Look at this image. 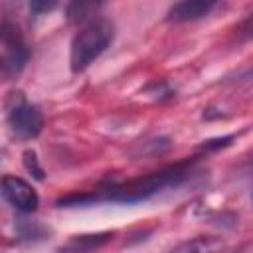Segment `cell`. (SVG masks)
Listing matches in <instances>:
<instances>
[{"mask_svg": "<svg viewBox=\"0 0 253 253\" xmlns=\"http://www.w3.org/2000/svg\"><path fill=\"white\" fill-rule=\"evenodd\" d=\"M198 156L194 158H184L178 160L176 164L164 166L156 172L128 178V180H117V182H107L101 184L99 188H93L89 192H75L61 196L55 206L57 208H75V206H91V204H101V202H113V204H138L146 202L168 188H180L186 184L194 172H196Z\"/></svg>", "mask_w": 253, "mask_h": 253, "instance_id": "1", "label": "cell"}, {"mask_svg": "<svg viewBox=\"0 0 253 253\" xmlns=\"http://www.w3.org/2000/svg\"><path fill=\"white\" fill-rule=\"evenodd\" d=\"M103 8V4L99 2H71L65 6V16L71 24H79V22H91L93 18H97L95 14Z\"/></svg>", "mask_w": 253, "mask_h": 253, "instance_id": "9", "label": "cell"}, {"mask_svg": "<svg viewBox=\"0 0 253 253\" xmlns=\"http://www.w3.org/2000/svg\"><path fill=\"white\" fill-rule=\"evenodd\" d=\"M223 85H245V83H253V63L251 65H245L229 75H225L221 79Z\"/></svg>", "mask_w": 253, "mask_h": 253, "instance_id": "13", "label": "cell"}, {"mask_svg": "<svg viewBox=\"0 0 253 253\" xmlns=\"http://www.w3.org/2000/svg\"><path fill=\"white\" fill-rule=\"evenodd\" d=\"M215 2L211 0H182L176 2L168 8L166 12V20L174 22V24H186V22H196L202 20L206 16L211 14V10H215Z\"/></svg>", "mask_w": 253, "mask_h": 253, "instance_id": "6", "label": "cell"}, {"mask_svg": "<svg viewBox=\"0 0 253 253\" xmlns=\"http://www.w3.org/2000/svg\"><path fill=\"white\" fill-rule=\"evenodd\" d=\"M170 146H172V142L168 136H156V138H148V140L140 142L138 146H134L130 150V154L134 158H156V156L168 152Z\"/></svg>", "mask_w": 253, "mask_h": 253, "instance_id": "10", "label": "cell"}, {"mask_svg": "<svg viewBox=\"0 0 253 253\" xmlns=\"http://www.w3.org/2000/svg\"><path fill=\"white\" fill-rule=\"evenodd\" d=\"M235 38L239 42H249L253 40V12L235 28Z\"/></svg>", "mask_w": 253, "mask_h": 253, "instance_id": "16", "label": "cell"}, {"mask_svg": "<svg viewBox=\"0 0 253 253\" xmlns=\"http://www.w3.org/2000/svg\"><path fill=\"white\" fill-rule=\"evenodd\" d=\"M22 160H24V166H26V170L36 178V180H43L45 178V172H43V168L40 166V158H38V154H36V150H26L24 154H22Z\"/></svg>", "mask_w": 253, "mask_h": 253, "instance_id": "14", "label": "cell"}, {"mask_svg": "<svg viewBox=\"0 0 253 253\" xmlns=\"http://www.w3.org/2000/svg\"><path fill=\"white\" fill-rule=\"evenodd\" d=\"M235 138V134H225V136H217V138H210V140H204L200 144V150H206V152H213V150H219V148H225L231 144V140Z\"/></svg>", "mask_w": 253, "mask_h": 253, "instance_id": "15", "label": "cell"}, {"mask_svg": "<svg viewBox=\"0 0 253 253\" xmlns=\"http://www.w3.org/2000/svg\"><path fill=\"white\" fill-rule=\"evenodd\" d=\"M223 251H225V239L215 235H198L178 243L166 253H223Z\"/></svg>", "mask_w": 253, "mask_h": 253, "instance_id": "8", "label": "cell"}, {"mask_svg": "<svg viewBox=\"0 0 253 253\" xmlns=\"http://www.w3.org/2000/svg\"><path fill=\"white\" fill-rule=\"evenodd\" d=\"M57 8V2H32L30 4V12L34 16H42V14H47L51 10Z\"/></svg>", "mask_w": 253, "mask_h": 253, "instance_id": "17", "label": "cell"}, {"mask_svg": "<svg viewBox=\"0 0 253 253\" xmlns=\"http://www.w3.org/2000/svg\"><path fill=\"white\" fill-rule=\"evenodd\" d=\"M0 49H2V59H0V67H2V75L6 79H14L18 77L26 63L30 61V47L18 28V24H14L10 18H2L0 24Z\"/></svg>", "mask_w": 253, "mask_h": 253, "instance_id": "4", "label": "cell"}, {"mask_svg": "<svg viewBox=\"0 0 253 253\" xmlns=\"http://www.w3.org/2000/svg\"><path fill=\"white\" fill-rule=\"evenodd\" d=\"M146 93L158 101V103H164V101H170L176 97V91L166 83V81H152L148 87H146Z\"/></svg>", "mask_w": 253, "mask_h": 253, "instance_id": "12", "label": "cell"}, {"mask_svg": "<svg viewBox=\"0 0 253 253\" xmlns=\"http://www.w3.org/2000/svg\"><path fill=\"white\" fill-rule=\"evenodd\" d=\"M115 237V231H97V233H81L71 235L57 253H95L103 249L107 243H111Z\"/></svg>", "mask_w": 253, "mask_h": 253, "instance_id": "7", "label": "cell"}, {"mask_svg": "<svg viewBox=\"0 0 253 253\" xmlns=\"http://www.w3.org/2000/svg\"><path fill=\"white\" fill-rule=\"evenodd\" d=\"M49 235V229L42 225L40 221H30V219H18L16 221V239L18 241H42Z\"/></svg>", "mask_w": 253, "mask_h": 253, "instance_id": "11", "label": "cell"}, {"mask_svg": "<svg viewBox=\"0 0 253 253\" xmlns=\"http://www.w3.org/2000/svg\"><path fill=\"white\" fill-rule=\"evenodd\" d=\"M6 125L10 134L20 140H32L43 130V115L38 105L30 103L22 91H10L4 103Z\"/></svg>", "mask_w": 253, "mask_h": 253, "instance_id": "3", "label": "cell"}, {"mask_svg": "<svg viewBox=\"0 0 253 253\" xmlns=\"http://www.w3.org/2000/svg\"><path fill=\"white\" fill-rule=\"evenodd\" d=\"M115 40V24L105 18L97 16L91 22L83 24V28L73 36L69 45V67L73 73L85 71L95 59H99L107 47Z\"/></svg>", "mask_w": 253, "mask_h": 253, "instance_id": "2", "label": "cell"}, {"mask_svg": "<svg viewBox=\"0 0 253 253\" xmlns=\"http://www.w3.org/2000/svg\"><path fill=\"white\" fill-rule=\"evenodd\" d=\"M2 198L20 213H32L40 206V196L34 186L14 174L2 176Z\"/></svg>", "mask_w": 253, "mask_h": 253, "instance_id": "5", "label": "cell"}]
</instances>
